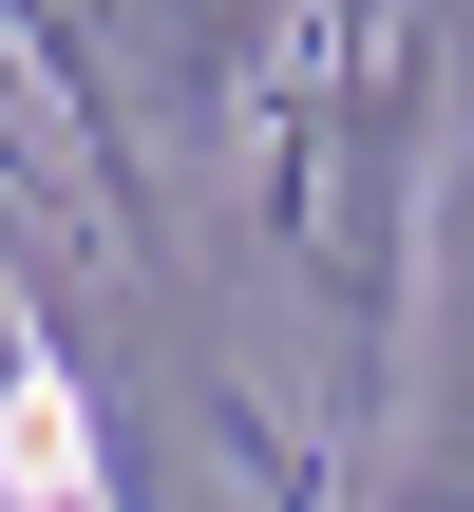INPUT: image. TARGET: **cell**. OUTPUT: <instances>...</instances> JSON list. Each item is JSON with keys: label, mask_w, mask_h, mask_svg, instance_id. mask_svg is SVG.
<instances>
[{"label": "cell", "mask_w": 474, "mask_h": 512, "mask_svg": "<svg viewBox=\"0 0 474 512\" xmlns=\"http://www.w3.org/2000/svg\"><path fill=\"white\" fill-rule=\"evenodd\" d=\"M19 494L38 512L76 494V399H57V361H19Z\"/></svg>", "instance_id": "6da1fadb"}]
</instances>
